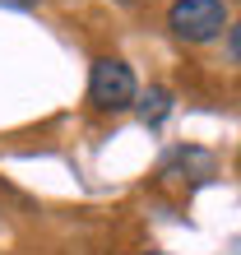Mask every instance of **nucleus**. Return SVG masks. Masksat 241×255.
Returning a JSON list of instances; mask_svg holds the SVG:
<instances>
[{
  "label": "nucleus",
  "instance_id": "nucleus-1",
  "mask_svg": "<svg viewBox=\"0 0 241 255\" xmlns=\"http://www.w3.org/2000/svg\"><path fill=\"white\" fill-rule=\"evenodd\" d=\"M134 102H139L134 70L120 56H98L93 70H88V107L102 116H116V112H130Z\"/></svg>",
  "mask_w": 241,
  "mask_h": 255
},
{
  "label": "nucleus",
  "instance_id": "nucleus-2",
  "mask_svg": "<svg viewBox=\"0 0 241 255\" xmlns=\"http://www.w3.org/2000/svg\"><path fill=\"white\" fill-rule=\"evenodd\" d=\"M167 28H172V37L204 47V42L223 37V28H228V0H172Z\"/></svg>",
  "mask_w": 241,
  "mask_h": 255
},
{
  "label": "nucleus",
  "instance_id": "nucleus-3",
  "mask_svg": "<svg viewBox=\"0 0 241 255\" xmlns=\"http://www.w3.org/2000/svg\"><path fill=\"white\" fill-rule=\"evenodd\" d=\"M139 116H144V126H162V116L172 112V93L167 88H148V93H139Z\"/></svg>",
  "mask_w": 241,
  "mask_h": 255
},
{
  "label": "nucleus",
  "instance_id": "nucleus-4",
  "mask_svg": "<svg viewBox=\"0 0 241 255\" xmlns=\"http://www.w3.org/2000/svg\"><path fill=\"white\" fill-rule=\"evenodd\" d=\"M228 56L241 65V19H237V23H228Z\"/></svg>",
  "mask_w": 241,
  "mask_h": 255
},
{
  "label": "nucleus",
  "instance_id": "nucleus-5",
  "mask_svg": "<svg viewBox=\"0 0 241 255\" xmlns=\"http://www.w3.org/2000/svg\"><path fill=\"white\" fill-rule=\"evenodd\" d=\"M0 5H19V9H33L37 0H0Z\"/></svg>",
  "mask_w": 241,
  "mask_h": 255
}]
</instances>
